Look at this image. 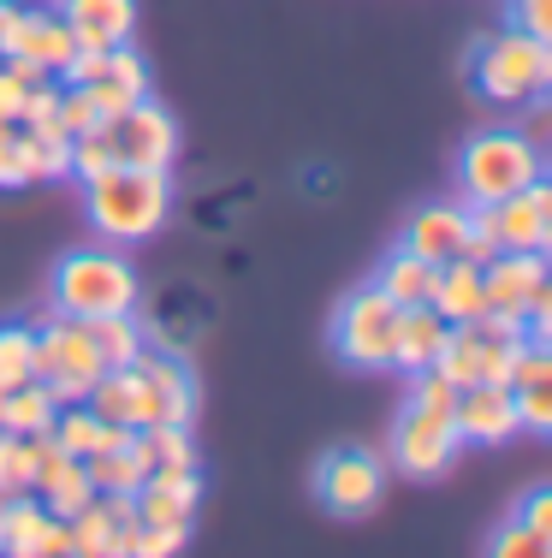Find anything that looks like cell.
<instances>
[{
  "label": "cell",
  "mask_w": 552,
  "mask_h": 558,
  "mask_svg": "<svg viewBox=\"0 0 552 558\" xmlns=\"http://www.w3.org/2000/svg\"><path fill=\"white\" fill-rule=\"evenodd\" d=\"M108 167H120L113 161L108 131H84V137H72V172L77 179H96V172H108Z\"/></svg>",
  "instance_id": "cell-35"
},
{
  "label": "cell",
  "mask_w": 552,
  "mask_h": 558,
  "mask_svg": "<svg viewBox=\"0 0 552 558\" xmlns=\"http://www.w3.org/2000/svg\"><path fill=\"white\" fill-rule=\"evenodd\" d=\"M48 303L60 315H77V322L125 315V310H137V268H131L120 250H65L54 262Z\"/></svg>",
  "instance_id": "cell-2"
},
{
  "label": "cell",
  "mask_w": 552,
  "mask_h": 558,
  "mask_svg": "<svg viewBox=\"0 0 552 558\" xmlns=\"http://www.w3.org/2000/svg\"><path fill=\"white\" fill-rule=\"evenodd\" d=\"M464 238H469V203H428V208H416V215H410V226H404L398 244L440 268V262L464 256Z\"/></svg>",
  "instance_id": "cell-18"
},
{
  "label": "cell",
  "mask_w": 552,
  "mask_h": 558,
  "mask_svg": "<svg viewBox=\"0 0 552 558\" xmlns=\"http://www.w3.org/2000/svg\"><path fill=\"white\" fill-rule=\"evenodd\" d=\"M184 541H191V523H143L137 558H167V553H179Z\"/></svg>",
  "instance_id": "cell-37"
},
{
  "label": "cell",
  "mask_w": 552,
  "mask_h": 558,
  "mask_svg": "<svg viewBox=\"0 0 552 558\" xmlns=\"http://www.w3.org/2000/svg\"><path fill=\"white\" fill-rule=\"evenodd\" d=\"M72 54H77L72 24H65L54 7H19L7 24V36H0V60H30V65H42L48 77H60Z\"/></svg>",
  "instance_id": "cell-13"
},
{
  "label": "cell",
  "mask_w": 552,
  "mask_h": 558,
  "mask_svg": "<svg viewBox=\"0 0 552 558\" xmlns=\"http://www.w3.org/2000/svg\"><path fill=\"white\" fill-rule=\"evenodd\" d=\"M452 422H457V440L464 446H505L523 434L517 398H511L505 380H469V387H457Z\"/></svg>",
  "instance_id": "cell-14"
},
{
  "label": "cell",
  "mask_w": 552,
  "mask_h": 558,
  "mask_svg": "<svg viewBox=\"0 0 552 558\" xmlns=\"http://www.w3.org/2000/svg\"><path fill=\"white\" fill-rule=\"evenodd\" d=\"M433 262H422L416 250H404V244H392L387 256H380V268H375V286L387 291L398 310H416V303H428L433 298Z\"/></svg>",
  "instance_id": "cell-27"
},
{
  "label": "cell",
  "mask_w": 552,
  "mask_h": 558,
  "mask_svg": "<svg viewBox=\"0 0 552 558\" xmlns=\"http://www.w3.org/2000/svg\"><path fill=\"white\" fill-rule=\"evenodd\" d=\"M84 404L96 410L101 422H120V428H149V422H161V404H155L149 380H143V368H101V380L84 392Z\"/></svg>",
  "instance_id": "cell-17"
},
{
  "label": "cell",
  "mask_w": 552,
  "mask_h": 558,
  "mask_svg": "<svg viewBox=\"0 0 552 558\" xmlns=\"http://www.w3.org/2000/svg\"><path fill=\"white\" fill-rule=\"evenodd\" d=\"M131 499H137L143 523H191L196 505H203V475L196 470H149Z\"/></svg>",
  "instance_id": "cell-20"
},
{
  "label": "cell",
  "mask_w": 552,
  "mask_h": 558,
  "mask_svg": "<svg viewBox=\"0 0 552 558\" xmlns=\"http://www.w3.org/2000/svg\"><path fill=\"white\" fill-rule=\"evenodd\" d=\"M12 499H19V494H7V487H0V523H7V511H12Z\"/></svg>",
  "instance_id": "cell-43"
},
{
  "label": "cell",
  "mask_w": 552,
  "mask_h": 558,
  "mask_svg": "<svg viewBox=\"0 0 552 558\" xmlns=\"http://www.w3.org/2000/svg\"><path fill=\"white\" fill-rule=\"evenodd\" d=\"M84 215L108 244H137L173 215V179L149 167H108L84 179Z\"/></svg>",
  "instance_id": "cell-1"
},
{
  "label": "cell",
  "mask_w": 552,
  "mask_h": 558,
  "mask_svg": "<svg viewBox=\"0 0 552 558\" xmlns=\"http://www.w3.org/2000/svg\"><path fill=\"white\" fill-rule=\"evenodd\" d=\"M428 310L440 315V322H476V315H488V303H481V268L476 262H440V274H433V298Z\"/></svg>",
  "instance_id": "cell-24"
},
{
  "label": "cell",
  "mask_w": 552,
  "mask_h": 558,
  "mask_svg": "<svg viewBox=\"0 0 552 558\" xmlns=\"http://www.w3.org/2000/svg\"><path fill=\"white\" fill-rule=\"evenodd\" d=\"M84 470H89V487H96V494H137L143 475H149V463H143V451H137V428H125L120 440L89 451Z\"/></svg>",
  "instance_id": "cell-22"
},
{
  "label": "cell",
  "mask_w": 552,
  "mask_h": 558,
  "mask_svg": "<svg viewBox=\"0 0 552 558\" xmlns=\"http://www.w3.org/2000/svg\"><path fill=\"white\" fill-rule=\"evenodd\" d=\"M511 31L552 43V0H511Z\"/></svg>",
  "instance_id": "cell-38"
},
{
  "label": "cell",
  "mask_w": 552,
  "mask_h": 558,
  "mask_svg": "<svg viewBox=\"0 0 552 558\" xmlns=\"http://www.w3.org/2000/svg\"><path fill=\"white\" fill-rule=\"evenodd\" d=\"M60 440V451H72V458H89V451H101L108 440H120V422H101L96 410L77 398V404H60V416H54V428H48Z\"/></svg>",
  "instance_id": "cell-28"
},
{
  "label": "cell",
  "mask_w": 552,
  "mask_h": 558,
  "mask_svg": "<svg viewBox=\"0 0 552 558\" xmlns=\"http://www.w3.org/2000/svg\"><path fill=\"white\" fill-rule=\"evenodd\" d=\"M445 327H452V322H440L428 303L398 310V333H392V368H404V375L433 368V356H440V344H445Z\"/></svg>",
  "instance_id": "cell-23"
},
{
  "label": "cell",
  "mask_w": 552,
  "mask_h": 558,
  "mask_svg": "<svg viewBox=\"0 0 552 558\" xmlns=\"http://www.w3.org/2000/svg\"><path fill=\"white\" fill-rule=\"evenodd\" d=\"M0 487H7V494H30V487H36V446H30V434H7V428H0Z\"/></svg>",
  "instance_id": "cell-31"
},
{
  "label": "cell",
  "mask_w": 552,
  "mask_h": 558,
  "mask_svg": "<svg viewBox=\"0 0 552 558\" xmlns=\"http://www.w3.org/2000/svg\"><path fill=\"white\" fill-rule=\"evenodd\" d=\"M36 380H48V392L60 404H77L89 387L101 380V351L89 339V322L77 315H60L48 303V315L36 322Z\"/></svg>",
  "instance_id": "cell-7"
},
{
  "label": "cell",
  "mask_w": 552,
  "mask_h": 558,
  "mask_svg": "<svg viewBox=\"0 0 552 558\" xmlns=\"http://www.w3.org/2000/svg\"><path fill=\"white\" fill-rule=\"evenodd\" d=\"M457 422L452 410H422V404H404L398 428H392V470L410 475V482H433L457 463Z\"/></svg>",
  "instance_id": "cell-8"
},
{
  "label": "cell",
  "mask_w": 552,
  "mask_h": 558,
  "mask_svg": "<svg viewBox=\"0 0 552 558\" xmlns=\"http://www.w3.org/2000/svg\"><path fill=\"white\" fill-rule=\"evenodd\" d=\"M523 344H529L523 322L476 315V322L445 327V344H440V356H433V368H440L445 380H457V387H469V380H505L511 387V363H517Z\"/></svg>",
  "instance_id": "cell-5"
},
{
  "label": "cell",
  "mask_w": 552,
  "mask_h": 558,
  "mask_svg": "<svg viewBox=\"0 0 552 558\" xmlns=\"http://www.w3.org/2000/svg\"><path fill=\"white\" fill-rule=\"evenodd\" d=\"M541 172H547V155L529 131H476L457 155V191H464L469 208H481L535 184Z\"/></svg>",
  "instance_id": "cell-4"
},
{
  "label": "cell",
  "mask_w": 552,
  "mask_h": 558,
  "mask_svg": "<svg viewBox=\"0 0 552 558\" xmlns=\"http://www.w3.org/2000/svg\"><path fill=\"white\" fill-rule=\"evenodd\" d=\"M19 101H24V84L0 65V119H19Z\"/></svg>",
  "instance_id": "cell-41"
},
{
  "label": "cell",
  "mask_w": 552,
  "mask_h": 558,
  "mask_svg": "<svg viewBox=\"0 0 552 558\" xmlns=\"http://www.w3.org/2000/svg\"><path fill=\"white\" fill-rule=\"evenodd\" d=\"M547 553H552V541L535 535V529H523L517 517H511L505 529H493V535H488V558H547Z\"/></svg>",
  "instance_id": "cell-34"
},
{
  "label": "cell",
  "mask_w": 552,
  "mask_h": 558,
  "mask_svg": "<svg viewBox=\"0 0 552 558\" xmlns=\"http://www.w3.org/2000/svg\"><path fill=\"white\" fill-rule=\"evenodd\" d=\"M19 161H24V179L30 184H48V179H72V137L42 119V125H19Z\"/></svg>",
  "instance_id": "cell-25"
},
{
  "label": "cell",
  "mask_w": 552,
  "mask_h": 558,
  "mask_svg": "<svg viewBox=\"0 0 552 558\" xmlns=\"http://www.w3.org/2000/svg\"><path fill=\"white\" fill-rule=\"evenodd\" d=\"M36 375V327L7 322L0 327V387L7 380H30Z\"/></svg>",
  "instance_id": "cell-32"
},
{
  "label": "cell",
  "mask_w": 552,
  "mask_h": 558,
  "mask_svg": "<svg viewBox=\"0 0 552 558\" xmlns=\"http://www.w3.org/2000/svg\"><path fill=\"white\" fill-rule=\"evenodd\" d=\"M24 161H19V119H0V191H24Z\"/></svg>",
  "instance_id": "cell-39"
},
{
  "label": "cell",
  "mask_w": 552,
  "mask_h": 558,
  "mask_svg": "<svg viewBox=\"0 0 552 558\" xmlns=\"http://www.w3.org/2000/svg\"><path fill=\"white\" fill-rule=\"evenodd\" d=\"M137 451L149 470H196V440L184 422H149V428H137Z\"/></svg>",
  "instance_id": "cell-29"
},
{
  "label": "cell",
  "mask_w": 552,
  "mask_h": 558,
  "mask_svg": "<svg viewBox=\"0 0 552 558\" xmlns=\"http://www.w3.org/2000/svg\"><path fill=\"white\" fill-rule=\"evenodd\" d=\"M517 523H523V529H535V535H547V541H552V487H535V494L523 499Z\"/></svg>",
  "instance_id": "cell-40"
},
{
  "label": "cell",
  "mask_w": 552,
  "mask_h": 558,
  "mask_svg": "<svg viewBox=\"0 0 552 558\" xmlns=\"http://www.w3.org/2000/svg\"><path fill=\"white\" fill-rule=\"evenodd\" d=\"M12 12H19V0H0V36H7V24H12Z\"/></svg>",
  "instance_id": "cell-42"
},
{
  "label": "cell",
  "mask_w": 552,
  "mask_h": 558,
  "mask_svg": "<svg viewBox=\"0 0 552 558\" xmlns=\"http://www.w3.org/2000/svg\"><path fill=\"white\" fill-rule=\"evenodd\" d=\"M108 143H113V161L120 167H149V172H173L179 161V125L161 101H131L120 119H108Z\"/></svg>",
  "instance_id": "cell-11"
},
{
  "label": "cell",
  "mask_w": 552,
  "mask_h": 558,
  "mask_svg": "<svg viewBox=\"0 0 552 558\" xmlns=\"http://www.w3.org/2000/svg\"><path fill=\"white\" fill-rule=\"evenodd\" d=\"M54 416H60V398L48 392V380H7L0 387V428L7 434H42V428H54Z\"/></svg>",
  "instance_id": "cell-26"
},
{
  "label": "cell",
  "mask_w": 552,
  "mask_h": 558,
  "mask_svg": "<svg viewBox=\"0 0 552 558\" xmlns=\"http://www.w3.org/2000/svg\"><path fill=\"white\" fill-rule=\"evenodd\" d=\"M54 12L72 24L77 48H120L137 31V0H60Z\"/></svg>",
  "instance_id": "cell-19"
},
{
  "label": "cell",
  "mask_w": 552,
  "mask_h": 558,
  "mask_svg": "<svg viewBox=\"0 0 552 558\" xmlns=\"http://www.w3.org/2000/svg\"><path fill=\"white\" fill-rule=\"evenodd\" d=\"M469 84L493 108H529V101H541L552 89V43H535L523 31L488 36L469 54Z\"/></svg>",
  "instance_id": "cell-3"
},
{
  "label": "cell",
  "mask_w": 552,
  "mask_h": 558,
  "mask_svg": "<svg viewBox=\"0 0 552 558\" xmlns=\"http://www.w3.org/2000/svg\"><path fill=\"white\" fill-rule=\"evenodd\" d=\"M0 553L7 558H65L72 541H65V517H54L36 494H19L0 523Z\"/></svg>",
  "instance_id": "cell-16"
},
{
  "label": "cell",
  "mask_w": 552,
  "mask_h": 558,
  "mask_svg": "<svg viewBox=\"0 0 552 558\" xmlns=\"http://www.w3.org/2000/svg\"><path fill=\"white\" fill-rule=\"evenodd\" d=\"M511 398H517L523 434H552V380H517Z\"/></svg>",
  "instance_id": "cell-33"
},
{
  "label": "cell",
  "mask_w": 552,
  "mask_h": 558,
  "mask_svg": "<svg viewBox=\"0 0 552 558\" xmlns=\"http://www.w3.org/2000/svg\"><path fill=\"white\" fill-rule=\"evenodd\" d=\"M410 404H422V410H452V404H457V380H445L440 368H416V375H410Z\"/></svg>",
  "instance_id": "cell-36"
},
{
  "label": "cell",
  "mask_w": 552,
  "mask_h": 558,
  "mask_svg": "<svg viewBox=\"0 0 552 558\" xmlns=\"http://www.w3.org/2000/svg\"><path fill=\"white\" fill-rule=\"evenodd\" d=\"M137 535L143 517L131 494H96L65 517V541H72L77 558H137Z\"/></svg>",
  "instance_id": "cell-9"
},
{
  "label": "cell",
  "mask_w": 552,
  "mask_h": 558,
  "mask_svg": "<svg viewBox=\"0 0 552 558\" xmlns=\"http://www.w3.org/2000/svg\"><path fill=\"white\" fill-rule=\"evenodd\" d=\"M476 220L493 232L499 250H547L552 244V184H547V172L535 184H523V191L499 196V203H481Z\"/></svg>",
  "instance_id": "cell-12"
},
{
  "label": "cell",
  "mask_w": 552,
  "mask_h": 558,
  "mask_svg": "<svg viewBox=\"0 0 552 558\" xmlns=\"http://www.w3.org/2000/svg\"><path fill=\"white\" fill-rule=\"evenodd\" d=\"M137 368H143V380H149L155 404H161V422H184V428H191V416H196V380H191V368H184L179 356H161V351H143Z\"/></svg>",
  "instance_id": "cell-21"
},
{
  "label": "cell",
  "mask_w": 552,
  "mask_h": 558,
  "mask_svg": "<svg viewBox=\"0 0 552 558\" xmlns=\"http://www.w3.org/2000/svg\"><path fill=\"white\" fill-rule=\"evenodd\" d=\"M315 494L333 517H363L375 511L380 494H387V458H375L368 446H339L321 458L315 470Z\"/></svg>",
  "instance_id": "cell-10"
},
{
  "label": "cell",
  "mask_w": 552,
  "mask_h": 558,
  "mask_svg": "<svg viewBox=\"0 0 552 558\" xmlns=\"http://www.w3.org/2000/svg\"><path fill=\"white\" fill-rule=\"evenodd\" d=\"M547 286V250H499L493 262H481V303L488 315L523 322L529 298Z\"/></svg>",
  "instance_id": "cell-15"
},
{
  "label": "cell",
  "mask_w": 552,
  "mask_h": 558,
  "mask_svg": "<svg viewBox=\"0 0 552 558\" xmlns=\"http://www.w3.org/2000/svg\"><path fill=\"white\" fill-rule=\"evenodd\" d=\"M89 339H96V351H101V368H131L149 351L143 327L131 322V310L125 315H96V322H89Z\"/></svg>",
  "instance_id": "cell-30"
},
{
  "label": "cell",
  "mask_w": 552,
  "mask_h": 558,
  "mask_svg": "<svg viewBox=\"0 0 552 558\" xmlns=\"http://www.w3.org/2000/svg\"><path fill=\"white\" fill-rule=\"evenodd\" d=\"M392 333H398V303L375 279L345 291L327 322V344L345 368H392Z\"/></svg>",
  "instance_id": "cell-6"
}]
</instances>
